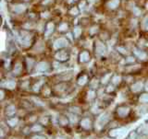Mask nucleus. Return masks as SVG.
<instances>
[{
    "label": "nucleus",
    "instance_id": "f257e3e1",
    "mask_svg": "<svg viewBox=\"0 0 148 139\" xmlns=\"http://www.w3.org/2000/svg\"><path fill=\"white\" fill-rule=\"evenodd\" d=\"M34 38V34L30 31L22 30L18 34V41L23 47H29L32 43V40Z\"/></svg>",
    "mask_w": 148,
    "mask_h": 139
},
{
    "label": "nucleus",
    "instance_id": "f03ea898",
    "mask_svg": "<svg viewBox=\"0 0 148 139\" xmlns=\"http://www.w3.org/2000/svg\"><path fill=\"white\" fill-rule=\"evenodd\" d=\"M94 51H95V54L97 57H103L108 53V47H106V43L103 41L98 39L95 41Z\"/></svg>",
    "mask_w": 148,
    "mask_h": 139
},
{
    "label": "nucleus",
    "instance_id": "7ed1b4c3",
    "mask_svg": "<svg viewBox=\"0 0 148 139\" xmlns=\"http://www.w3.org/2000/svg\"><path fill=\"white\" fill-rule=\"evenodd\" d=\"M69 58H71V54H69V51L65 49L58 50L55 54V59L60 63L67 62L69 60Z\"/></svg>",
    "mask_w": 148,
    "mask_h": 139
},
{
    "label": "nucleus",
    "instance_id": "20e7f679",
    "mask_svg": "<svg viewBox=\"0 0 148 139\" xmlns=\"http://www.w3.org/2000/svg\"><path fill=\"white\" fill-rule=\"evenodd\" d=\"M69 41L68 40V38H58L57 40H55V41L53 43V48L54 50L58 51V50H61V49H65L69 45Z\"/></svg>",
    "mask_w": 148,
    "mask_h": 139
},
{
    "label": "nucleus",
    "instance_id": "39448f33",
    "mask_svg": "<svg viewBox=\"0 0 148 139\" xmlns=\"http://www.w3.org/2000/svg\"><path fill=\"white\" fill-rule=\"evenodd\" d=\"M130 112H131V109H130L129 106L127 105H120L116 110V113L119 117V118H125L127 117Z\"/></svg>",
    "mask_w": 148,
    "mask_h": 139
},
{
    "label": "nucleus",
    "instance_id": "423d86ee",
    "mask_svg": "<svg viewBox=\"0 0 148 139\" xmlns=\"http://www.w3.org/2000/svg\"><path fill=\"white\" fill-rule=\"evenodd\" d=\"M49 69H50V64L47 62H44V61L36 63L34 66V70L39 73H46L49 71Z\"/></svg>",
    "mask_w": 148,
    "mask_h": 139
},
{
    "label": "nucleus",
    "instance_id": "0eeeda50",
    "mask_svg": "<svg viewBox=\"0 0 148 139\" xmlns=\"http://www.w3.org/2000/svg\"><path fill=\"white\" fill-rule=\"evenodd\" d=\"M127 132V128L125 127H117V128H113L111 129L109 131V136L112 137V138H117L120 136L124 135L125 133Z\"/></svg>",
    "mask_w": 148,
    "mask_h": 139
},
{
    "label": "nucleus",
    "instance_id": "6e6552de",
    "mask_svg": "<svg viewBox=\"0 0 148 139\" xmlns=\"http://www.w3.org/2000/svg\"><path fill=\"white\" fill-rule=\"evenodd\" d=\"M132 53L135 55V57H137L139 60H141V61H145L148 58V54H146V52H145V51L140 48L134 47L132 49Z\"/></svg>",
    "mask_w": 148,
    "mask_h": 139
},
{
    "label": "nucleus",
    "instance_id": "1a4fd4ad",
    "mask_svg": "<svg viewBox=\"0 0 148 139\" xmlns=\"http://www.w3.org/2000/svg\"><path fill=\"white\" fill-rule=\"evenodd\" d=\"M16 87V81L11 78H7L4 79L1 82V87L2 89H7V90H14Z\"/></svg>",
    "mask_w": 148,
    "mask_h": 139
},
{
    "label": "nucleus",
    "instance_id": "9d476101",
    "mask_svg": "<svg viewBox=\"0 0 148 139\" xmlns=\"http://www.w3.org/2000/svg\"><path fill=\"white\" fill-rule=\"evenodd\" d=\"M78 59H79V62L82 63V64L87 63V62H89L91 60V54H90L89 52H88V51H85V50L82 51V52L79 54Z\"/></svg>",
    "mask_w": 148,
    "mask_h": 139
},
{
    "label": "nucleus",
    "instance_id": "9b49d317",
    "mask_svg": "<svg viewBox=\"0 0 148 139\" xmlns=\"http://www.w3.org/2000/svg\"><path fill=\"white\" fill-rule=\"evenodd\" d=\"M131 90L133 93H139V92H141L143 90H145V84H143L142 81H136L132 84Z\"/></svg>",
    "mask_w": 148,
    "mask_h": 139
},
{
    "label": "nucleus",
    "instance_id": "f8f14e48",
    "mask_svg": "<svg viewBox=\"0 0 148 139\" xmlns=\"http://www.w3.org/2000/svg\"><path fill=\"white\" fill-rule=\"evenodd\" d=\"M56 30V25L55 23L52 21H49L46 23L45 25V37H49L50 35L53 34V32Z\"/></svg>",
    "mask_w": 148,
    "mask_h": 139
},
{
    "label": "nucleus",
    "instance_id": "ddd939ff",
    "mask_svg": "<svg viewBox=\"0 0 148 139\" xmlns=\"http://www.w3.org/2000/svg\"><path fill=\"white\" fill-rule=\"evenodd\" d=\"M108 122H109L108 114V113H104V114H102L98 119H97V124H98L97 126H100L102 128V127H104Z\"/></svg>",
    "mask_w": 148,
    "mask_h": 139
},
{
    "label": "nucleus",
    "instance_id": "4468645a",
    "mask_svg": "<svg viewBox=\"0 0 148 139\" xmlns=\"http://www.w3.org/2000/svg\"><path fill=\"white\" fill-rule=\"evenodd\" d=\"M11 10L16 14H21L26 10V6L23 4H15L12 6Z\"/></svg>",
    "mask_w": 148,
    "mask_h": 139
},
{
    "label": "nucleus",
    "instance_id": "2eb2a0df",
    "mask_svg": "<svg viewBox=\"0 0 148 139\" xmlns=\"http://www.w3.org/2000/svg\"><path fill=\"white\" fill-rule=\"evenodd\" d=\"M80 125L82 129H84V130H90V129L92 128V121L89 119V118H83L81 120V122H80Z\"/></svg>",
    "mask_w": 148,
    "mask_h": 139
},
{
    "label": "nucleus",
    "instance_id": "dca6fc26",
    "mask_svg": "<svg viewBox=\"0 0 148 139\" xmlns=\"http://www.w3.org/2000/svg\"><path fill=\"white\" fill-rule=\"evenodd\" d=\"M120 5V0H109V1L106 3V7L111 10H115L117 9Z\"/></svg>",
    "mask_w": 148,
    "mask_h": 139
},
{
    "label": "nucleus",
    "instance_id": "f3484780",
    "mask_svg": "<svg viewBox=\"0 0 148 139\" xmlns=\"http://www.w3.org/2000/svg\"><path fill=\"white\" fill-rule=\"evenodd\" d=\"M22 72V64L18 62L15 64V66H13V69H12V73L14 76H20Z\"/></svg>",
    "mask_w": 148,
    "mask_h": 139
},
{
    "label": "nucleus",
    "instance_id": "a211bd4d",
    "mask_svg": "<svg viewBox=\"0 0 148 139\" xmlns=\"http://www.w3.org/2000/svg\"><path fill=\"white\" fill-rule=\"evenodd\" d=\"M15 113H16V107L12 104L8 105L6 109H5V114L7 116H13Z\"/></svg>",
    "mask_w": 148,
    "mask_h": 139
},
{
    "label": "nucleus",
    "instance_id": "6ab92c4d",
    "mask_svg": "<svg viewBox=\"0 0 148 139\" xmlns=\"http://www.w3.org/2000/svg\"><path fill=\"white\" fill-rule=\"evenodd\" d=\"M87 82H88V76L86 74H82L77 79V84L79 86H84L85 84H87Z\"/></svg>",
    "mask_w": 148,
    "mask_h": 139
},
{
    "label": "nucleus",
    "instance_id": "aec40b11",
    "mask_svg": "<svg viewBox=\"0 0 148 139\" xmlns=\"http://www.w3.org/2000/svg\"><path fill=\"white\" fill-rule=\"evenodd\" d=\"M54 89L57 92L61 93V92H64V91H66L68 90V85L66 84V83H59V84L55 86Z\"/></svg>",
    "mask_w": 148,
    "mask_h": 139
},
{
    "label": "nucleus",
    "instance_id": "412c9836",
    "mask_svg": "<svg viewBox=\"0 0 148 139\" xmlns=\"http://www.w3.org/2000/svg\"><path fill=\"white\" fill-rule=\"evenodd\" d=\"M82 28L81 26H75L73 28L72 34L74 38H76V39L80 38V36L82 35Z\"/></svg>",
    "mask_w": 148,
    "mask_h": 139
},
{
    "label": "nucleus",
    "instance_id": "4be33fe9",
    "mask_svg": "<svg viewBox=\"0 0 148 139\" xmlns=\"http://www.w3.org/2000/svg\"><path fill=\"white\" fill-rule=\"evenodd\" d=\"M26 67L28 70H31L32 68H34L35 66V61L32 58H30V57H27L26 58Z\"/></svg>",
    "mask_w": 148,
    "mask_h": 139
},
{
    "label": "nucleus",
    "instance_id": "5701e85b",
    "mask_svg": "<svg viewBox=\"0 0 148 139\" xmlns=\"http://www.w3.org/2000/svg\"><path fill=\"white\" fill-rule=\"evenodd\" d=\"M18 118L17 117H11V118H8L7 119V124H8L10 127H14V126H16L17 124L18 123Z\"/></svg>",
    "mask_w": 148,
    "mask_h": 139
},
{
    "label": "nucleus",
    "instance_id": "b1692460",
    "mask_svg": "<svg viewBox=\"0 0 148 139\" xmlns=\"http://www.w3.org/2000/svg\"><path fill=\"white\" fill-rule=\"evenodd\" d=\"M121 80H122V78H121V77H120V76H119V75H113L110 82L112 83L114 86H119L120 83H121Z\"/></svg>",
    "mask_w": 148,
    "mask_h": 139
},
{
    "label": "nucleus",
    "instance_id": "393cba45",
    "mask_svg": "<svg viewBox=\"0 0 148 139\" xmlns=\"http://www.w3.org/2000/svg\"><path fill=\"white\" fill-rule=\"evenodd\" d=\"M139 102L142 103V104H146L148 103V92H145V93L141 94L139 96Z\"/></svg>",
    "mask_w": 148,
    "mask_h": 139
},
{
    "label": "nucleus",
    "instance_id": "a878e982",
    "mask_svg": "<svg viewBox=\"0 0 148 139\" xmlns=\"http://www.w3.org/2000/svg\"><path fill=\"white\" fill-rule=\"evenodd\" d=\"M112 74L111 73H108V74H105L104 77H102V79L100 80L102 84H104V85H106L109 81H111V78H112Z\"/></svg>",
    "mask_w": 148,
    "mask_h": 139
},
{
    "label": "nucleus",
    "instance_id": "bb28decb",
    "mask_svg": "<svg viewBox=\"0 0 148 139\" xmlns=\"http://www.w3.org/2000/svg\"><path fill=\"white\" fill-rule=\"evenodd\" d=\"M99 83H101V81L99 79H97V78H94V79H92V81H90V89L91 90H97V87H99Z\"/></svg>",
    "mask_w": 148,
    "mask_h": 139
},
{
    "label": "nucleus",
    "instance_id": "cd10ccee",
    "mask_svg": "<svg viewBox=\"0 0 148 139\" xmlns=\"http://www.w3.org/2000/svg\"><path fill=\"white\" fill-rule=\"evenodd\" d=\"M58 123L59 125L61 126H66L69 123V118L67 116H64V115H60L58 117Z\"/></svg>",
    "mask_w": 148,
    "mask_h": 139
},
{
    "label": "nucleus",
    "instance_id": "c85d7f7f",
    "mask_svg": "<svg viewBox=\"0 0 148 139\" xmlns=\"http://www.w3.org/2000/svg\"><path fill=\"white\" fill-rule=\"evenodd\" d=\"M68 30H69V25L67 22H61V23H59V25L58 26V31L60 32L67 31Z\"/></svg>",
    "mask_w": 148,
    "mask_h": 139
},
{
    "label": "nucleus",
    "instance_id": "c756f323",
    "mask_svg": "<svg viewBox=\"0 0 148 139\" xmlns=\"http://www.w3.org/2000/svg\"><path fill=\"white\" fill-rule=\"evenodd\" d=\"M142 30L145 31H148V15H146L142 20Z\"/></svg>",
    "mask_w": 148,
    "mask_h": 139
},
{
    "label": "nucleus",
    "instance_id": "7c9ffc66",
    "mask_svg": "<svg viewBox=\"0 0 148 139\" xmlns=\"http://www.w3.org/2000/svg\"><path fill=\"white\" fill-rule=\"evenodd\" d=\"M116 50H117V52L120 54H122V55H129L128 54V50L124 47V46H117L116 47Z\"/></svg>",
    "mask_w": 148,
    "mask_h": 139
},
{
    "label": "nucleus",
    "instance_id": "2f4dec72",
    "mask_svg": "<svg viewBox=\"0 0 148 139\" xmlns=\"http://www.w3.org/2000/svg\"><path fill=\"white\" fill-rule=\"evenodd\" d=\"M42 85H43V82L37 81V82L34 83V85L32 87V90H34V91L38 92V91H40V89H41Z\"/></svg>",
    "mask_w": 148,
    "mask_h": 139
},
{
    "label": "nucleus",
    "instance_id": "473e14b6",
    "mask_svg": "<svg viewBox=\"0 0 148 139\" xmlns=\"http://www.w3.org/2000/svg\"><path fill=\"white\" fill-rule=\"evenodd\" d=\"M69 12L71 16H78L79 13H80V8H78L77 7H72L71 9H69Z\"/></svg>",
    "mask_w": 148,
    "mask_h": 139
},
{
    "label": "nucleus",
    "instance_id": "72a5a7b5",
    "mask_svg": "<svg viewBox=\"0 0 148 139\" xmlns=\"http://www.w3.org/2000/svg\"><path fill=\"white\" fill-rule=\"evenodd\" d=\"M136 59H135V56H133V55H127L126 58H125V63L126 64H133L135 63Z\"/></svg>",
    "mask_w": 148,
    "mask_h": 139
},
{
    "label": "nucleus",
    "instance_id": "f704fd0d",
    "mask_svg": "<svg viewBox=\"0 0 148 139\" xmlns=\"http://www.w3.org/2000/svg\"><path fill=\"white\" fill-rule=\"evenodd\" d=\"M42 130H43V127H42L41 124H34V125L31 127V131L34 133H36V132L38 133Z\"/></svg>",
    "mask_w": 148,
    "mask_h": 139
},
{
    "label": "nucleus",
    "instance_id": "c9c22d12",
    "mask_svg": "<svg viewBox=\"0 0 148 139\" xmlns=\"http://www.w3.org/2000/svg\"><path fill=\"white\" fill-rule=\"evenodd\" d=\"M132 11L133 13V15H135V16H140L141 14H142V10L140 8H139L138 7H132Z\"/></svg>",
    "mask_w": 148,
    "mask_h": 139
},
{
    "label": "nucleus",
    "instance_id": "e433bc0d",
    "mask_svg": "<svg viewBox=\"0 0 148 139\" xmlns=\"http://www.w3.org/2000/svg\"><path fill=\"white\" fill-rule=\"evenodd\" d=\"M98 29H99V27L98 26H96V25H95V26H92L91 29L89 30V33H90V35H95L97 32H98Z\"/></svg>",
    "mask_w": 148,
    "mask_h": 139
},
{
    "label": "nucleus",
    "instance_id": "4c0bfd02",
    "mask_svg": "<svg viewBox=\"0 0 148 139\" xmlns=\"http://www.w3.org/2000/svg\"><path fill=\"white\" fill-rule=\"evenodd\" d=\"M138 130L140 131L142 134H143V135H148V124H147V125H142V126H140Z\"/></svg>",
    "mask_w": 148,
    "mask_h": 139
},
{
    "label": "nucleus",
    "instance_id": "58836bf2",
    "mask_svg": "<svg viewBox=\"0 0 148 139\" xmlns=\"http://www.w3.org/2000/svg\"><path fill=\"white\" fill-rule=\"evenodd\" d=\"M114 90H115V86L112 84V83L108 84V87H106V91L108 92V93H110V92H113Z\"/></svg>",
    "mask_w": 148,
    "mask_h": 139
},
{
    "label": "nucleus",
    "instance_id": "ea45409f",
    "mask_svg": "<svg viewBox=\"0 0 148 139\" xmlns=\"http://www.w3.org/2000/svg\"><path fill=\"white\" fill-rule=\"evenodd\" d=\"M31 139H47V138H46V136H45L36 135V136H32Z\"/></svg>",
    "mask_w": 148,
    "mask_h": 139
},
{
    "label": "nucleus",
    "instance_id": "a19ab883",
    "mask_svg": "<svg viewBox=\"0 0 148 139\" xmlns=\"http://www.w3.org/2000/svg\"><path fill=\"white\" fill-rule=\"evenodd\" d=\"M86 7V1H82L80 2V4H79V7H80V9H83Z\"/></svg>",
    "mask_w": 148,
    "mask_h": 139
},
{
    "label": "nucleus",
    "instance_id": "79ce46f5",
    "mask_svg": "<svg viewBox=\"0 0 148 139\" xmlns=\"http://www.w3.org/2000/svg\"><path fill=\"white\" fill-rule=\"evenodd\" d=\"M145 92H148V79L145 83Z\"/></svg>",
    "mask_w": 148,
    "mask_h": 139
},
{
    "label": "nucleus",
    "instance_id": "37998d69",
    "mask_svg": "<svg viewBox=\"0 0 148 139\" xmlns=\"http://www.w3.org/2000/svg\"><path fill=\"white\" fill-rule=\"evenodd\" d=\"M89 2H95V1H96V0H88Z\"/></svg>",
    "mask_w": 148,
    "mask_h": 139
},
{
    "label": "nucleus",
    "instance_id": "c03bdc74",
    "mask_svg": "<svg viewBox=\"0 0 148 139\" xmlns=\"http://www.w3.org/2000/svg\"><path fill=\"white\" fill-rule=\"evenodd\" d=\"M23 1H25V2H28V1H30V0H23Z\"/></svg>",
    "mask_w": 148,
    "mask_h": 139
},
{
    "label": "nucleus",
    "instance_id": "a18cd8bd",
    "mask_svg": "<svg viewBox=\"0 0 148 139\" xmlns=\"http://www.w3.org/2000/svg\"><path fill=\"white\" fill-rule=\"evenodd\" d=\"M57 139H64V138H62V137H58V138H57Z\"/></svg>",
    "mask_w": 148,
    "mask_h": 139
}]
</instances>
